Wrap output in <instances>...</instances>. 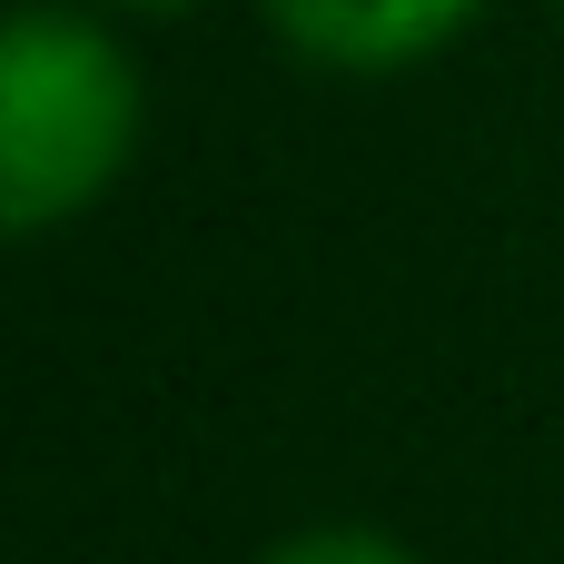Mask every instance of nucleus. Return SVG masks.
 I'll use <instances>...</instances> for the list:
<instances>
[{
  "label": "nucleus",
  "instance_id": "obj_2",
  "mask_svg": "<svg viewBox=\"0 0 564 564\" xmlns=\"http://www.w3.org/2000/svg\"><path fill=\"white\" fill-rule=\"evenodd\" d=\"M476 10L486 0H268V30L337 79H387V69L456 50L476 30Z\"/></svg>",
  "mask_w": 564,
  "mask_h": 564
},
{
  "label": "nucleus",
  "instance_id": "obj_1",
  "mask_svg": "<svg viewBox=\"0 0 564 564\" xmlns=\"http://www.w3.org/2000/svg\"><path fill=\"white\" fill-rule=\"evenodd\" d=\"M149 129V79L129 40L69 0L0 10V238H50L89 218Z\"/></svg>",
  "mask_w": 564,
  "mask_h": 564
},
{
  "label": "nucleus",
  "instance_id": "obj_5",
  "mask_svg": "<svg viewBox=\"0 0 564 564\" xmlns=\"http://www.w3.org/2000/svg\"><path fill=\"white\" fill-rule=\"evenodd\" d=\"M555 10H564V0H555Z\"/></svg>",
  "mask_w": 564,
  "mask_h": 564
},
{
  "label": "nucleus",
  "instance_id": "obj_3",
  "mask_svg": "<svg viewBox=\"0 0 564 564\" xmlns=\"http://www.w3.org/2000/svg\"><path fill=\"white\" fill-rule=\"evenodd\" d=\"M258 564H416V555L377 525H307V535H278Z\"/></svg>",
  "mask_w": 564,
  "mask_h": 564
},
{
  "label": "nucleus",
  "instance_id": "obj_4",
  "mask_svg": "<svg viewBox=\"0 0 564 564\" xmlns=\"http://www.w3.org/2000/svg\"><path fill=\"white\" fill-rule=\"evenodd\" d=\"M119 10H198V0H119Z\"/></svg>",
  "mask_w": 564,
  "mask_h": 564
}]
</instances>
